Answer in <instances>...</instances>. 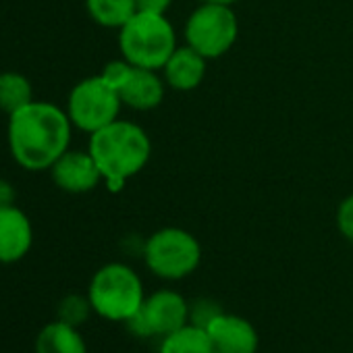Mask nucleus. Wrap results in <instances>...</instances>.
<instances>
[{
    "mask_svg": "<svg viewBox=\"0 0 353 353\" xmlns=\"http://www.w3.org/2000/svg\"><path fill=\"white\" fill-rule=\"evenodd\" d=\"M73 129L65 108L34 100L9 117L11 156L26 170H50L69 150Z\"/></svg>",
    "mask_w": 353,
    "mask_h": 353,
    "instance_id": "nucleus-1",
    "label": "nucleus"
},
{
    "mask_svg": "<svg viewBox=\"0 0 353 353\" xmlns=\"http://www.w3.org/2000/svg\"><path fill=\"white\" fill-rule=\"evenodd\" d=\"M88 152L100 168L108 192L117 194L131 176L143 170L152 156V141L137 123L117 119L90 135Z\"/></svg>",
    "mask_w": 353,
    "mask_h": 353,
    "instance_id": "nucleus-2",
    "label": "nucleus"
},
{
    "mask_svg": "<svg viewBox=\"0 0 353 353\" xmlns=\"http://www.w3.org/2000/svg\"><path fill=\"white\" fill-rule=\"evenodd\" d=\"M88 297L94 314L104 320L125 324L141 310L145 291L139 274L129 264L110 262L94 272L88 287Z\"/></svg>",
    "mask_w": 353,
    "mask_h": 353,
    "instance_id": "nucleus-3",
    "label": "nucleus"
},
{
    "mask_svg": "<svg viewBox=\"0 0 353 353\" xmlns=\"http://www.w3.org/2000/svg\"><path fill=\"white\" fill-rule=\"evenodd\" d=\"M119 50L133 67L160 71L176 50V34L166 15L137 11L119 30Z\"/></svg>",
    "mask_w": 353,
    "mask_h": 353,
    "instance_id": "nucleus-4",
    "label": "nucleus"
},
{
    "mask_svg": "<svg viewBox=\"0 0 353 353\" xmlns=\"http://www.w3.org/2000/svg\"><path fill=\"white\" fill-rule=\"evenodd\" d=\"M143 262L152 274L162 281H181L198 270L202 245L181 227H164L152 233L141 250Z\"/></svg>",
    "mask_w": 353,
    "mask_h": 353,
    "instance_id": "nucleus-5",
    "label": "nucleus"
},
{
    "mask_svg": "<svg viewBox=\"0 0 353 353\" xmlns=\"http://www.w3.org/2000/svg\"><path fill=\"white\" fill-rule=\"evenodd\" d=\"M239 36V21L233 7L200 3L185 21V44L206 61L227 54Z\"/></svg>",
    "mask_w": 353,
    "mask_h": 353,
    "instance_id": "nucleus-6",
    "label": "nucleus"
},
{
    "mask_svg": "<svg viewBox=\"0 0 353 353\" xmlns=\"http://www.w3.org/2000/svg\"><path fill=\"white\" fill-rule=\"evenodd\" d=\"M121 106L123 102L119 98V92L108 85L102 75H94L73 85L65 110L75 129L92 135L117 121Z\"/></svg>",
    "mask_w": 353,
    "mask_h": 353,
    "instance_id": "nucleus-7",
    "label": "nucleus"
},
{
    "mask_svg": "<svg viewBox=\"0 0 353 353\" xmlns=\"http://www.w3.org/2000/svg\"><path fill=\"white\" fill-rule=\"evenodd\" d=\"M52 183L67 194H88L94 192L104 179L88 150H67L50 166Z\"/></svg>",
    "mask_w": 353,
    "mask_h": 353,
    "instance_id": "nucleus-8",
    "label": "nucleus"
},
{
    "mask_svg": "<svg viewBox=\"0 0 353 353\" xmlns=\"http://www.w3.org/2000/svg\"><path fill=\"white\" fill-rule=\"evenodd\" d=\"M141 314L145 316L152 334L162 339L190 324V301L174 289H158L152 295H145Z\"/></svg>",
    "mask_w": 353,
    "mask_h": 353,
    "instance_id": "nucleus-9",
    "label": "nucleus"
},
{
    "mask_svg": "<svg viewBox=\"0 0 353 353\" xmlns=\"http://www.w3.org/2000/svg\"><path fill=\"white\" fill-rule=\"evenodd\" d=\"M214 353H258L260 336L256 326L235 314L223 312L206 328Z\"/></svg>",
    "mask_w": 353,
    "mask_h": 353,
    "instance_id": "nucleus-10",
    "label": "nucleus"
},
{
    "mask_svg": "<svg viewBox=\"0 0 353 353\" xmlns=\"http://www.w3.org/2000/svg\"><path fill=\"white\" fill-rule=\"evenodd\" d=\"M34 245L30 216L15 204L0 206V264L21 262Z\"/></svg>",
    "mask_w": 353,
    "mask_h": 353,
    "instance_id": "nucleus-11",
    "label": "nucleus"
},
{
    "mask_svg": "<svg viewBox=\"0 0 353 353\" xmlns=\"http://www.w3.org/2000/svg\"><path fill=\"white\" fill-rule=\"evenodd\" d=\"M206 59L198 54L194 48L176 46V50L170 54L166 65L160 69L166 85L174 92H192L202 85L206 77Z\"/></svg>",
    "mask_w": 353,
    "mask_h": 353,
    "instance_id": "nucleus-12",
    "label": "nucleus"
},
{
    "mask_svg": "<svg viewBox=\"0 0 353 353\" xmlns=\"http://www.w3.org/2000/svg\"><path fill=\"white\" fill-rule=\"evenodd\" d=\"M164 88H166V81H164V77L158 75V71L133 67L129 79L119 90V98H121L123 106L145 112V110H154L162 104Z\"/></svg>",
    "mask_w": 353,
    "mask_h": 353,
    "instance_id": "nucleus-13",
    "label": "nucleus"
},
{
    "mask_svg": "<svg viewBox=\"0 0 353 353\" xmlns=\"http://www.w3.org/2000/svg\"><path fill=\"white\" fill-rule=\"evenodd\" d=\"M34 351L36 353H88V345L77 326H71L57 318L40 328Z\"/></svg>",
    "mask_w": 353,
    "mask_h": 353,
    "instance_id": "nucleus-14",
    "label": "nucleus"
},
{
    "mask_svg": "<svg viewBox=\"0 0 353 353\" xmlns=\"http://www.w3.org/2000/svg\"><path fill=\"white\" fill-rule=\"evenodd\" d=\"M85 11L94 23L106 30H121L135 13V0H85Z\"/></svg>",
    "mask_w": 353,
    "mask_h": 353,
    "instance_id": "nucleus-15",
    "label": "nucleus"
},
{
    "mask_svg": "<svg viewBox=\"0 0 353 353\" xmlns=\"http://www.w3.org/2000/svg\"><path fill=\"white\" fill-rule=\"evenodd\" d=\"M158 353H214L210 336L204 328L185 324L160 339Z\"/></svg>",
    "mask_w": 353,
    "mask_h": 353,
    "instance_id": "nucleus-16",
    "label": "nucleus"
},
{
    "mask_svg": "<svg viewBox=\"0 0 353 353\" xmlns=\"http://www.w3.org/2000/svg\"><path fill=\"white\" fill-rule=\"evenodd\" d=\"M34 102V88L32 81L17 71H3L0 73V110L9 117L23 106Z\"/></svg>",
    "mask_w": 353,
    "mask_h": 353,
    "instance_id": "nucleus-17",
    "label": "nucleus"
},
{
    "mask_svg": "<svg viewBox=\"0 0 353 353\" xmlns=\"http://www.w3.org/2000/svg\"><path fill=\"white\" fill-rule=\"evenodd\" d=\"M92 312H94V307L90 303L88 293L85 295L71 293V295H67V297L61 299L59 310H57V318L63 320V322H67V324H71V326H77L79 328L90 318Z\"/></svg>",
    "mask_w": 353,
    "mask_h": 353,
    "instance_id": "nucleus-18",
    "label": "nucleus"
},
{
    "mask_svg": "<svg viewBox=\"0 0 353 353\" xmlns=\"http://www.w3.org/2000/svg\"><path fill=\"white\" fill-rule=\"evenodd\" d=\"M223 314V307L221 303H216L214 299H208V297H202V299H196L194 303H190V324L194 326H200V328H208V324L212 320H216L219 316Z\"/></svg>",
    "mask_w": 353,
    "mask_h": 353,
    "instance_id": "nucleus-19",
    "label": "nucleus"
},
{
    "mask_svg": "<svg viewBox=\"0 0 353 353\" xmlns=\"http://www.w3.org/2000/svg\"><path fill=\"white\" fill-rule=\"evenodd\" d=\"M131 71H133V65H131L129 61H125V59H119V61L106 63L100 75L104 77V81H106L108 85H112V88L119 92V90L125 85V81L129 79Z\"/></svg>",
    "mask_w": 353,
    "mask_h": 353,
    "instance_id": "nucleus-20",
    "label": "nucleus"
},
{
    "mask_svg": "<svg viewBox=\"0 0 353 353\" xmlns=\"http://www.w3.org/2000/svg\"><path fill=\"white\" fill-rule=\"evenodd\" d=\"M336 227H339V233L349 243H353V194L347 196L339 204V208H336Z\"/></svg>",
    "mask_w": 353,
    "mask_h": 353,
    "instance_id": "nucleus-21",
    "label": "nucleus"
},
{
    "mask_svg": "<svg viewBox=\"0 0 353 353\" xmlns=\"http://www.w3.org/2000/svg\"><path fill=\"white\" fill-rule=\"evenodd\" d=\"M172 0H135V7L137 11H143V13H160V15H166V11L170 9Z\"/></svg>",
    "mask_w": 353,
    "mask_h": 353,
    "instance_id": "nucleus-22",
    "label": "nucleus"
},
{
    "mask_svg": "<svg viewBox=\"0 0 353 353\" xmlns=\"http://www.w3.org/2000/svg\"><path fill=\"white\" fill-rule=\"evenodd\" d=\"M15 204V190L9 181L0 179V206H9Z\"/></svg>",
    "mask_w": 353,
    "mask_h": 353,
    "instance_id": "nucleus-23",
    "label": "nucleus"
},
{
    "mask_svg": "<svg viewBox=\"0 0 353 353\" xmlns=\"http://www.w3.org/2000/svg\"><path fill=\"white\" fill-rule=\"evenodd\" d=\"M200 3H210V5H225V7H233L239 0H200Z\"/></svg>",
    "mask_w": 353,
    "mask_h": 353,
    "instance_id": "nucleus-24",
    "label": "nucleus"
}]
</instances>
